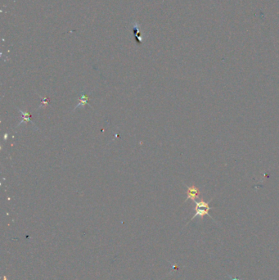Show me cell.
Segmentation results:
<instances>
[{"instance_id":"6da1fadb","label":"cell","mask_w":279,"mask_h":280,"mask_svg":"<svg viewBox=\"0 0 279 280\" xmlns=\"http://www.w3.org/2000/svg\"><path fill=\"white\" fill-rule=\"evenodd\" d=\"M211 202L209 201V202H206L204 200H201L199 202H197V201H194V203H195V215L192 217V219L190 220H193V219H195L197 216H200L201 218H203L205 216H209L212 219L210 214H209V211L211 209V207H210V202Z\"/></svg>"},{"instance_id":"7a4b0ae2","label":"cell","mask_w":279,"mask_h":280,"mask_svg":"<svg viewBox=\"0 0 279 280\" xmlns=\"http://www.w3.org/2000/svg\"><path fill=\"white\" fill-rule=\"evenodd\" d=\"M187 194H188V196H187V199L185 202H187L188 200H193L194 202V201H196V198L199 197L200 191L197 187L193 185V186L188 187Z\"/></svg>"},{"instance_id":"3957f363","label":"cell","mask_w":279,"mask_h":280,"mask_svg":"<svg viewBox=\"0 0 279 280\" xmlns=\"http://www.w3.org/2000/svg\"><path fill=\"white\" fill-rule=\"evenodd\" d=\"M89 104V97L85 94H81L79 98V103L76 105V107H75L74 110H76V108H79L80 107H84L85 105Z\"/></svg>"},{"instance_id":"277c9868","label":"cell","mask_w":279,"mask_h":280,"mask_svg":"<svg viewBox=\"0 0 279 280\" xmlns=\"http://www.w3.org/2000/svg\"><path fill=\"white\" fill-rule=\"evenodd\" d=\"M18 110H19V111H20L21 113V115H22V120H21V121H20V123L18 124V125H20V124H22V123H24V122H27V121H30V122L34 124L33 121H32V120H30V114L29 112H26V111H23L22 110H20V109H18ZM18 125H17V126H18Z\"/></svg>"},{"instance_id":"5b68a950","label":"cell","mask_w":279,"mask_h":280,"mask_svg":"<svg viewBox=\"0 0 279 280\" xmlns=\"http://www.w3.org/2000/svg\"><path fill=\"white\" fill-rule=\"evenodd\" d=\"M49 98H44V99H42V101H41V106H42V105H47V104H49Z\"/></svg>"},{"instance_id":"8992f818","label":"cell","mask_w":279,"mask_h":280,"mask_svg":"<svg viewBox=\"0 0 279 280\" xmlns=\"http://www.w3.org/2000/svg\"><path fill=\"white\" fill-rule=\"evenodd\" d=\"M229 278H230V280H242V278H233V277H231V276H229Z\"/></svg>"}]
</instances>
